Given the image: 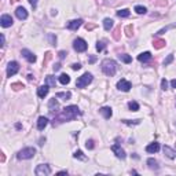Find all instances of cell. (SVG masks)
Returning <instances> with one entry per match:
<instances>
[{
    "label": "cell",
    "mask_w": 176,
    "mask_h": 176,
    "mask_svg": "<svg viewBox=\"0 0 176 176\" xmlns=\"http://www.w3.org/2000/svg\"><path fill=\"white\" fill-rule=\"evenodd\" d=\"M19 70V65L18 62H15V61H12V62L8 63V66H7V77H11V76L17 75Z\"/></svg>",
    "instance_id": "obj_7"
},
{
    "label": "cell",
    "mask_w": 176,
    "mask_h": 176,
    "mask_svg": "<svg viewBox=\"0 0 176 176\" xmlns=\"http://www.w3.org/2000/svg\"><path fill=\"white\" fill-rule=\"evenodd\" d=\"M58 175H68V171H61V172H58Z\"/></svg>",
    "instance_id": "obj_51"
},
{
    "label": "cell",
    "mask_w": 176,
    "mask_h": 176,
    "mask_svg": "<svg viewBox=\"0 0 176 176\" xmlns=\"http://www.w3.org/2000/svg\"><path fill=\"white\" fill-rule=\"evenodd\" d=\"M51 58H52V54L51 52H45V55H44V61H43V66H47L48 65V62L51 61Z\"/></svg>",
    "instance_id": "obj_32"
},
{
    "label": "cell",
    "mask_w": 176,
    "mask_h": 176,
    "mask_svg": "<svg viewBox=\"0 0 176 176\" xmlns=\"http://www.w3.org/2000/svg\"><path fill=\"white\" fill-rule=\"evenodd\" d=\"M15 15H17V18L22 21V19L28 18V11L24 8V7H18V8L15 10Z\"/></svg>",
    "instance_id": "obj_14"
},
{
    "label": "cell",
    "mask_w": 176,
    "mask_h": 176,
    "mask_svg": "<svg viewBox=\"0 0 176 176\" xmlns=\"http://www.w3.org/2000/svg\"><path fill=\"white\" fill-rule=\"evenodd\" d=\"M135 11H136L138 14H146L147 8H146V7H143V6H136V7H135Z\"/></svg>",
    "instance_id": "obj_35"
},
{
    "label": "cell",
    "mask_w": 176,
    "mask_h": 176,
    "mask_svg": "<svg viewBox=\"0 0 176 176\" xmlns=\"http://www.w3.org/2000/svg\"><path fill=\"white\" fill-rule=\"evenodd\" d=\"M102 72L106 76H114L117 72V63L113 59H105L102 62Z\"/></svg>",
    "instance_id": "obj_2"
},
{
    "label": "cell",
    "mask_w": 176,
    "mask_h": 176,
    "mask_svg": "<svg viewBox=\"0 0 176 176\" xmlns=\"http://www.w3.org/2000/svg\"><path fill=\"white\" fill-rule=\"evenodd\" d=\"M122 122L124 124H127V125H138V124H140V120H122Z\"/></svg>",
    "instance_id": "obj_34"
},
{
    "label": "cell",
    "mask_w": 176,
    "mask_h": 176,
    "mask_svg": "<svg viewBox=\"0 0 176 176\" xmlns=\"http://www.w3.org/2000/svg\"><path fill=\"white\" fill-rule=\"evenodd\" d=\"M113 25H114V21L111 18H105L103 19V28L106 30H110L111 28H113Z\"/></svg>",
    "instance_id": "obj_22"
},
{
    "label": "cell",
    "mask_w": 176,
    "mask_h": 176,
    "mask_svg": "<svg viewBox=\"0 0 176 176\" xmlns=\"http://www.w3.org/2000/svg\"><path fill=\"white\" fill-rule=\"evenodd\" d=\"M73 157L77 158V160H81V161H85V160H87V157L83 154V151H81V150H77V151L73 154Z\"/></svg>",
    "instance_id": "obj_30"
},
{
    "label": "cell",
    "mask_w": 176,
    "mask_h": 176,
    "mask_svg": "<svg viewBox=\"0 0 176 176\" xmlns=\"http://www.w3.org/2000/svg\"><path fill=\"white\" fill-rule=\"evenodd\" d=\"M58 109H59V103H58V101L55 98L50 99V102H48V110L51 111V113H57Z\"/></svg>",
    "instance_id": "obj_13"
},
{
    "label": "cell",
    "mask_w": 176,
    "mask_h": 176,
    "mask_svg": "<svg viewBox=\"0 0 176 176\" xmlns=\"http://www.w3.org/2000/svg\"><path fill=\"white\" fill-rule=\"evenodd\" d=\"M0 25L3 28H10L12 25V18L11 15L8 14H3L2 15V18H0Z\"/></svg>",
    "instance_id": "obj_10"
},
{
    "label": "cell",
    "mask_w": 176,
    "mask_h": 176,
    "mask_svg": "<svg viewBox=\"0 0 176 176\" xmlns=\"http://www.w3.org/2000/svg\"><path fill=\"white\" fill-rule=\"evenodd\" d=\"M129 14H131V11H129L128 8H122V10H118V11H117V15H118L120 18H128Z\"/></svg>",
    "instance_id": "obj_23"
},
{
    "label": "cell",
    "mask_w": 176,
    "mask_h": 176,
    "mask_svg": "<svg viewBox=\"0 0 176 176\" xmlns=\"http://www.w3.org/2000/svg\"><path fill=\"white\" fill-rule=\"evenodd\" d=\"M72 69H73V70H80V69H81V65H80V63H73V65H72Z\"/></svg>",
    "instance_id": "obj_42"
},
{
    "label": "cell",
    "mask_w": 176,
    "mask_h": 176,
    "mask_svg": "<svg viewBox=\"0 0 176 176\" xmlns=\"http://www.w3.org/2000/svg\"><path fill=\"white\" fill-rule=\"evenodd\" d=\"M151 59V54H150L149 51H146V52H142V54L138 55V61L139 62H149V61Z\"/></svg>",
    "instance_id": "obj_18"
},
{
    "label": "cell",
    "mask_w": 176,
    "mask_h": 176,
    "mask_svg": "<svg viewBox=\"0 0 176 176\" xmlns=\"http://www.w3.org/2000/svg\"><path fill=\"white\" fill-rule=\"evenodd\" d=\"M147 165H149V168H151V169H158V168H160L158 161L154 160V158H149V160H147Z\"/></svg>",
    "instance_id": "obj_24"
},
{
    "label": "cell",
    "mask_w": 176,
    "mask_h": 176,
    "mask_svg": "<svg viewBox=\"0 0 176 176\" xmlns=\"http://www.w3.org/2000/svg\"><path fill=\"white\" fill-rule=\"evenodd\" d=\"M73 48H75L77 52H84V51L88 48V44H87V42L84 39H76L75 42H73Z\"/></svg>",
    "instance_id": "obj_5"
},
{
    "label": "cell",
    "mask_w": 176,
    "mask_h": 176,
    "mask_svg": "<svg viewBox=\"0 0 176 176\" xmlns=\"http://www.w3.org/2000/svg\"><path fill=\"white\" fill-rule=\"evenodd\" d=\"M118 58H120V61H122L124 63H131L132 62V58L129 57L128 54H120Z\"/></svg>",
    "instance_id": "obj_26"
},
{
    "label": "cell",
    "mask_w": 176,
    "mask_h": 176,
    "mask_svg": "<svg viewBox=\"0 0 176 176\" xmlns=\"http://www.w3.org/2000/svg\"><path fill=\"white\" fill-rule=\"evenodd\" d=\"M50 85H42V87H39L37 88V95H39V98H44V96H47V94H48V91H50V88H48Z\"/></svg>",
    "instance_id": "obj_17"
},
{
    "label": "cell",
    "mask_w": 176,
    "mask_h": 176,
    "mask_svg": "<svg viewBox=\"0 0 176 176\" xmlns=\"http://www.w3.org/2000/svg\"><path fill=\"white\" fill-rule=\"evenodd\" d=\"M120 33H121V26H117L116 29H114V32H113V39L117 40V42L120 40Z\"/></svg>",
    "instance_id": "obj_31"
},
{
    "label": "cell",
    "mask_w": 176,
    "mask_h": 176,
    "mask_svg": "<svg viewBox=\"0 0 176 176\" xmlns=\"http://www.w3.org/2000/svg\"><path fill=\"white\" fill-rule=\"evenodd\" d=\"M162 150H164V154L167 155V157H169V158H176V150L171 149L169 146H164V147H162Z\"/></svg>",
    "instance_id": "obj_20"
},
{
    "label": "cell",
    "mask_w": 176,
    "mask_h": 176,
    "mask_svg": "<svg viewBox=\"0 0 176 176\" xmlns=\"http://www.w3.org/2000/svg\"><path fill=\"white\" fill-rule=\"evenodd\" d=\"M0 161H2V162H4V161H6V157H4V153H2V158H0Z\"/></svg>",
    "instance_id": "obj_50"
},
{
    "label": "cell",
    "mask_w": 176,
    "mask_h": 176,
    "mask_svg": "<svg viewBox=\"0 0 176 176\" xmlns=\"http://www.w3.org/2000/svg\"><path fill=\"white\" fill-rule=\"evenodd\" d=\"M35 154H36V149L35 147H25V149L18 151L17 158L18 160H30V158L35 157Z\"/></svg>",
    "instance_id": "obj_3"
},
{
    "label": "cell",
    "mask_w": 176,
    "mask_h": 176,
    "mask_svg": "<svg viewBox=\"0 0 176 176\" xmlns=\"http://www.w3.org/2000/svg\"><path fill=\"white\" fill-rule=\"evenodd\" d=\"M124 30H125V35H127L128 37H131L132 35H134V26H132V25H127Z\"/></svg>",
    "instance_id": "obj_33"
},
{
    "label": "cell",
    "mask_w": 176,
    "mask_h": 176,
    "mask_svg": "<svg viewBox=\"0 0 176 176\" xmlns=\"http://www.w3.org/2000/svg\"><path fill=\"white\" fill-rule=\"evenodd\" d=\"M47 124H48L47 117H44V116L39 117V120H37V128H39V131H43V129L47 127Z\"/></svg>",
    "instance_id": "obj_16"
},
{
    "label": "cell",
    "mask_w": 176,
    "mask_h": 176,
    "mask_svg": "<svg viewBox=\"0 0 176 176\" xmlns=\"http://www.w3.org/2000/svg\"><path fill=\"white\" fill-rule=\"evenodd\" d=\"M81 111L78 110L77 106H68V108H65L62 111H61L59 114H58L57 117L54 118V121H52V125H58V124H61V122H65V121H70V120H75L77 116H80Z\"/></svg>",
    "instance_id": "obj_1"
},
{
    "label": "cell",
    "mask_w": 176,
    "mask_h": 176,
    "mask_svg": "<svg viewBox=\"0 0 176 176\" xmlns=\"http://www.w3.org/2000/svg\"><path fill=\"white\" fill-rule=\"evenodd\" d=\"M37 2H39V0H29V3L32 4V7H33V8H36V6H37Z\"/></svg>",
    "instance_id": "obj_43"
},
{
    "label": "cell",
    "mask_w": 176,
    "mask_h": 176,
    "mask_svg": "<svg viewBox=\"0 0 176 176\" xmlns=\"http://www.w3.org/2000/svg\"><path fill=\"white\" fill-rule=\"evenodd\" d=\"M48 40H50V43L52 45H55V43H57V36H54L52 33H50V35H48Z\"/></svg>",
    "instance_id": "obj_39"
},
{
    "label": "cell",
    "mask_w": 176,
    "mask_h": 176,
    "mask_svg": "<svg viewBox=\"0 0 176 176\" xmlns=\"http://www.w3.org/2000/svg\"><path fill=\"white\" fill-rule=\"evenodd\" d=\"M81 25H83V19H73V21L68 22L66 28H68V29H70V30H77Z\"/></svg>",
    "instance_id": "obj_12"
},
{
    "label": "cell",
    "mask_w": 176,
    "mask_h": 176,
    "mask_svg": "<svg viewBox=\"0 0 176 176\" xmlns=\"http://www.w3.org/2000/svg\"><path fill=\"white\" fill-rule=\"evenodd\" d=\"M111 151L116 154V157L121 158V160H124V158L127 157L125 151H124V149H121V146H118V144H113L111 146Z\"/></svg>",
    "instance_id": "obj_9"
},
{
    "label": "cell",
    "mask_w": 176,
    "mask_h": 176,
    "mask_svg": "<svg viewBox=\"0 0 176 176\" xmlns=\"http://www.w3.org/2000/svg\"><path fill=\"white\" fill-rule=\"evenodd\" d=\"M66 55H68V52H66V51H59V58H61V59H63Z\"/></svg>",
    "instance_id": "obj_44"
},
{
    "label": "cell",
    "mask_w": 176,
    "mask_h": 176,
    "mask_svg": "<svg viewBox=\"0 0 176 176\" xmlns=\"http://www.w3.org/2000/svg\"><path fill=\"white\" fill-rule=\"evenodd\" d=\"M59 83L63 84V85H66V84L70 83V77H69L68 75H65V73H63V75L59 76Z\"/></svg>",
    "instance_id": "obj_27"
},
{
    "label": "cell",
    "mask_w": 176,
    "mask_h": 176,
    "mask_svg": "<svg viewBox=\"0 0 176 176\" xmlns=\"http://www.w3.org/2000/svg\"><path fill=\"white\" fill-rule=\"evenodd\" d=\"M35 173H36L37 176H48L51 173V168H50V165H47V164L37 165V168H36V171H35Z\"/></svg>",
    "instance_id": "obj_6"
},
{
    "label": "cell",
    "mask_w": 176,
    "mask_h": 176,
    "mask_svg": "<svg viewBox=\"0 0 176 176\" xmlns=\"http://www.w3.org/2000/svg\"><path fill=\"white\" fill-rule=\"evenodd\" d=\"M99 111H101V114H102V116H103L106 120H109L111 116H113V111H111V109H110V108H108V106L102 108Z\"/></svg>",
    "instance_id": "obj_19"
},
{
    "label": "cell",
    "mask_w": 176,
    "mask_h": 176,
    "mask_svg": "<svg viewBox=\"0 0 176 176\" xmlns=\"http://www.w3.org/2000/svg\"><path fill=\"white\" fill-rule=\"evenodd\" d=\"M0 39H2V45H4V43H6V39H4V35H0Z\"/></svg>",
    "instance_id": "obj_49"
},
{
    "label": "cell",
    "mask_w": 176,
    "mask_h": 176,
    "mask_svg": "<svg viewBox=\"0 0 176 176\" xmlns=\"http://www.w3.org/2000/svg\"><path fill=\"white\" fill-rule=\"evenodd\" d=\"M85 147H87V149H90V150H92L94 147H95V144H94V140L92 139L87 140V142H85Z\"/></svg>",
    "instance_id": "obj_38"
},
{
    "label": "cell",
    "mask_w": 176,
    "mask_h": 176,
    "mask_svg": "<svg viewBox=\"0 0 176 176\" xmlns=\"http://www.w3.org/2000/svg\"><path fill=\"white\" fill-rule=\"evenodd\" d=\"M21 54H22V57H24L25 59L28 61V62H30V63H35V62H36V55L33 54L32 51H29V50H22Z\"/></svg>",
    "instance_id": "obj_11"
},
{
    "label": "cell",
    "mask_w": 176,
    "mask_h": 176,
    "mask_svg": "<svg viewBox=\"0 0 176 176\" xmlns=\"http://www.w3.org/2000/svg\"><path fill=\"white\" fill-rule=\"evenodd\" d=\"M14 2H18V0H11V3H14Z\"/></svg>",
    "instance_id": "obj_52"
},
{
    "label": "cell",
    "mask_w": 176,
    "mask_h": 176,
    "mask_svg": "<svg viewBox=\"0 0 176 176\" xmlns=\"http://www.w3.org/2000/svg\"><path fill=\"white\" fill-rule=\"evenodd\" d=\"M57 98H62L63 101H69V99L72 98V94L70 92H58Z\"/></svg>",
    "instance_id": "obj_28"
},
{
    "label": "cell",
    "mask_w": 176,
    "mask_h": 176,
    "mask_svg": "<svg viewBox=\"0 0 176 176\" xmlns=\"http://www.w3.org/2000/svg\"><path fill=\"white\" fill-rule=\"evenodd\" d=\"M11 88L14 91H18V90H21V88H24V84H22V83H12Z\"/></svg>",
    "instance_id": "obj_36"
},
{
    "label": "cell",
    "mask_w": 176,
    "mask_h": 176,
    "mask_svg": "<svg viewBox=\"0 0 176 176\" xmlns=\"http://www.w3.org/2000/svg\"><path fill=\"white\" fill-rule=\"evenodd\" d=\"M161 88H162L164 91H165V90H168V81L165 80V78L161 81Z\"/></svg>",
    "instance_id": "obj_41"
},
{
    "label": "cell",
    "mask_w": 176,
    "mask_h": 176,
    "mask_svg": "<svg viewBox=\"0 0 176 176\" xmlns=\"http://www.w3.org/2000/svg\"><path fill=\"white\" fill-rule=\"evenodd\" d=\"M165 44H167V42H165L164 39H157V37H155V39L153 40V45H154V48H157V50L165 47Z\"/></svg>",
    "instance_id": "obj_21"
},
{
    "label": "cell",
    "mask_w": 176,
    "mask_h": 176,
    "mask_svg": "<svg viewBox=\"0 0 176 176\" xmlns=\"http://www.w3.org/2000/svg\"><path fill=\"white\" fill-rule=\"evenodd\" d=\"M45 84H47V85H50V87H55L57 85V80H55V77L54 76H47V77H45Z\"/></svg>",
    "instance_id": "obj_25"
},
{
    "label": "cell",
    "mask_w": 176,
    "mask_h": 176,
    "mask_svg": "<svg viewBox=\"0 0 176 176\" xmlns=\"http://www.w3.org/2000/svg\"><path fill=\"white\" fill-rule=\"evenodd\" d=\"M91 81H92V75L91 73H84L81 77L77 78V81H76V87L77 88H85L88 84H91Z\"/></svg>",
    "instance_id": "obj_4"
},
{
    "label": "cell",
    "mask_w": 176,
    "mask_h": 176,
    "mask_svg": "<svg viewBox=\"0 0 176 176\" xmlns=\"http://www.w3.org/2000/svg\"><path fill=\"white\" fill-rule=\"evenodd\" d=\"M117 88H118L120 91H124V92H128L129 90L132 88V84L129 83L128 80H125V78H121V80L117 83Z\"/></svg>",
    "instance_id": "obj_8"
},
{
    "label": "cell",
    "mask_w": 176,
    "mask_h": 176,
    "mask_svg": "<svg viewBox=\"0 0 176 176\" xmlns=\"http://www.w3.org/2000/svg\"><path fill=\"white\" fill-rule=\"evenodd\" d=\"M160 149H161V147H160V143H157V142H154V143H150V144H147V146H146V151L147 153H151V154L157 153Z\"/></svg>",
    "instance_id": "obj_15"
},
{
    "label": "cell",
    "mask_w": 176,
    "mask_h": 176,
    "mask_svg": "<svg viewBox=\"0 0 176 176\" xmlns=\"http://www.w3.org/2000/svg\"><path fill=\"white\" fill-rule=\"evenodd\" d=\"M103 48H105V42H98L96 43V50L101 52V51H103Z\"/></svg>",
    "instance_id": "obj_40"
},
{
    "label": "cell",
    "mask_w": 176,
    "mask_h": 176,
    "mask_svg": "<svg viewBox=\"0 0 176 176\" xmlns=\"http://www.w3.org/2000/svg\"><path fill=\"white\" fill-rule=\"evenodd\" d=\"M128 108H129V110H132V111H138L139 110V103L135 101H131L128 103Z\"/></svg>",
    "instance_id": "obj_29"
},
{
    "label": "cell",
    "mask_w": 176,
    "mask_h": 176,
    "mask_svg": "<svg viewBox=\"0 0 176 176\" xmlns=\"http://www.w3.org/2000/svg\"><path fill=\"white\" fill-rule=\"evenodd\" d=\"M172 61H173V54H169L167 58H165V61H164V66H168L171 62H172Z\"/></svg>",
    "instance_id": "obj_37"
},
{
    "label": "cell",
    "mask_w": 176,
    "mask_h": 176,
    "mask_svg": "<svg viewBox=\"0 0 176 176\" xmlns=\"http://www.w3.org/2000/svg\"><path fill=\"white\" fill-rule=\"evenodd\" d=\"M171 85H172V88H176V78H173V80L171 81Z\"/></svg>",
    "instance_id": "obj_48"
},
{
    "label": "cell",
    "mask_w": 176,
    "mask_h": 176,
    "mask_svg": "<svg viewBox=\"0 0 176 176\" xmlns=\"http://www.w3.org/2000/svg\"><path fill=\"white\" fill-rule=\"evenodd\" d=\"M59 69H61V63H55V65H54V72H58Z\"/></svg>",
    "instance_id": "obj_45"
},
{
    "label": "cell",
    "mask_w": 176,
    "mask_h": 176,
    "mask_svg": "<svg viewBox=\"0 0 176 176\" xmlns=\"http://www.w3.org/2000/svg\"><path fill=\"white\" fill-rule=\"evenodd\" d=\"M95 28V25H85V29L87 30H92Z\"/></svg>",
    "instance_id": "obj_47"
},
{
    "label": "cell",
    "mask_w": 176,
    "mask_h": 176,
    "mask_svg": "<svg viewBox=\"0 0 176 176\" xmlns=\"http://www.w3.org/2000/svg\"><path fill=\"white\" fill-rule=\"evenodd\" d=\"M95 61H96V57H95V55H92V57H90L88 62H90V63H94V62H95Z\"/></svg>",
    "instance_id": "obj_46"
}]
</instances>
